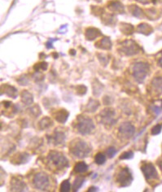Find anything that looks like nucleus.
Masks as SVG:
<instances>
[{
	"instance_id": "f257e3e1",
	"label": "nucleus",
	"mask_w": 162,
	"mask_h": 192,
	"mask_svg": "<svg viewBox=\"0 0 162 192\" xmlns=\"http://www.w3.org/2000/svg\"><path fill=\"white\" fill-rule=\"evenodd\" d=\"M46 164L51 170H62L69 167V161L62 153L51 151L46 156Z\"/></svg>"
},
{
	"instance_id": "f03ea898",
	"label": "nucleus",
	"mask_w": 162,
	"mask_h": 192,
	"mask_svg": "<svg viewBox=\"0 0 162 192\" xmlns=\"http://www.w3.org/2000/svg\"><path fill=\"white\" fill-rule=\"evenodd\" d=\"M69 152L77 158H86L91 152V146L82 139H76L70 143Z\"/></svg>"
},
{
	"instance_id": "7ed1b4c3",
	"label": "nucleus",
	"mask_w": 162,
	"mask_h": 192,
	"mask_svg": "<svg viewBox=\"0 0 162 192\" xmlns=\"http://www.w3.org/2000/svg\"><path fill=\"white\" fill-rule=\"evenodd\" d=\"M75 127L78 133L82 135L90 134L95 129V125L92 119L85 116H78Z\"/></svg>"
},
{
	"instance_id": "20e7f679",
	"label": "nucleus",
	"mask_w": 162,
	"mask_h": 192,
	"mask_svg": "<svg viewBox=\"0 0 162 192\" xmlns=\"http://www.w3.org/2000/svg\"><path fill=\"white\" fill-rule=\"evenodd\" d=\"M33 185H34V187L38 190H42V191L47 190L50 186L49 176L43 172L38 173L34 177Z\"/></svg>"
},
{
	"instance_id": "39448f33",
	"label": "nucleus",
	"mask_w": 162,
	"mask_h": 192,
	"mask_svg": "<svg viewBox=\"0 0 162 192\" xmlns=\"http://www.w3.org/2000/svg\"><path fill=\"white\" fill-rule=\"evenodd\" d=\"M149 71V66L145 63H137L133 67V76L138 82L141 83L145 80Z\"/></svg>"
},
{
	"instance_id": "423d86ee",
	"label": "nucleus",
	"mask_w": 162,
	"mask_h": 192,
	"mask_svg": "<svg viewBox=\"0 0 162 192\" xmlns=\"http://www.w3.org/2000/svg\"><path fill=\"white\" fill-rule=\"evenodd\" d=\"M117 182L120 186H129L133 181L132 173L128 168H124L119 171L117 176Z\"/></svg>"
},
{
	"instance_id": "0eeeda50",
	"label": "nucleus",
	"mask_w": 162,
	"mask_h": 192,
	"mask_svg": "<svg viewBox=\"0 0 162 192\" xmlns=\"http://www.w3.org/2000/svg\"><path fill=\"white\" fill-rule=\"evenodd\" d=\"M118 133L121 138L124 140L130 139L135 133V126L130 122L122 123L118 129Z\"/></svg>"
},
{
	"instance_id": "6e6552de",
	"label": "nucleus",
	"mask_w": 162,
	"mask_h": 192,
	"mask_svg": "<svg viewBox=\"0 0 162 192\" xmlns=\"http://www.w3.org/2000/svg\"><path fill=\"white\" fill-rule=\"evenodd\" d=\"M141 170L147 182H152L158 178L157 171L152 163H144L141 166Z\"/></svg>"
},
{
	"instance_id": "1a4fd4ad",
	"label": "nucleus",
	"mask_w": 162,
	"mask_h": 192,
	"mask_svg": "<svg viewBox=\"0 0 162 192\" xmlns=\"http://www.w3.org/2000/svg\"><path fill=\"white\" fill-rule=\"evenodd\" d=\"M115 111L112 108H106L100 113V120L104 125H113L117 123Z\"/></svg>"
},
{
	"instance_id": "9d476101",
	"label": "nucleus",
	"mask_w": 162,
	"mask_h": 192,
	"mask_svg": "<svg viewBox=\"0 0 162 192\" xmlns=\"http://www.w3.org/2000/svg\"><path fill=\"white\" fill-rule=\"evenodd\" d=\"M121 51L126 55H134L139 52V46L133 41H126L122 43Z\"/></svg>"
},
{
	"instance_id": "9b49d317",
	"label": "nucleus",
	"mask_w": 162,
	"mask_h": 192,
	"mask_svg": "<svg viewBox=\"0 0 162 192\" xmlns=\"http://www.w3.org/2000/svg\"><path fill=\"white\" fill-rule=\"evenodd\" d=\"M11 190L12 191H26L27 186L23 180L17 177H13L11 180Z\"/></svg>"
},
{
	"instance_id": "f8f14e48",
	"label": "nucleus",
	"mask_w": 162,
	"mask_h": 192,
	"mask_svg": "<svg viewBox=\"0 0 162 192\" xmlns=\"http://www.w3.org/2000/svg\"><path fill=\"white\" fill-rule=\"evenodd\" d=\"M49 139H50V141L52 142V143L55 144V145H60L65 140V133L63 131L56 129L53 133L52 136L49 138Z\"/></svg>"
},
{
	"instance_id": "ddd939ff",
	"label": "nucleus",
	"mask_w": 162,
	"mask_h": 192,
	"mask_svg": "<svg viewBox=\"0 0 162 192\" xmlns=\"http://www.w3.org/2000/svg\"><path fill=\"white\" fill-rule=\"evenodd\" d=\"M29 158H30V156L27 153H25V152L21 153V152H20V153H17V155L13 156L11 161L12 162V164L21 165V164H26L29 161Z\"/></svg>"
},
{
	"instance_id": "4468645a",
	"label": "nucleus",
	"mask_w": 162,
	"mask_h": 192,
	"mask_svg": "<svg viewBox=\"0 0 162 192\" xmlns=\"http://www.w3.org/2000/svg\"><path fill=\"white\" fill-rule=\"evenodd\" d=\"M54 117L59 123L64 124L69 117V112L65 109H60L54 113Z\"/></svg>"
},
{
	"instance_id": "2eb2a0df",
	"label": "nucleus",
	"mask_w": 162,
	"mask_h": 192,
	"mask_svg": "<svg viewBox=\"0 0 162 192\" xmlns=\"http://www.w3.org/2000/svg\"><path fill=\"white\" fill-rule=\"evenodd\" d=\"M1 91H2L3 93L6 94L7 95H8L9 97L12 98V99H16L17 96V91L15 87L9 86V85H5L1 88Z\"/></svg>"
},
{
	"instance_id": "dca6fc26",
	"label": "nucleus",
	"mask_w": 162,
	"mask_h": 192,
	"mask_svg": "<svg viewBox=\"0 0 162 192\" xmlns=\"http://www.w3.org/2000/svg\"><path fill=\"white\" fill-rule=\"evenodd\" d=\"M100 35V31L95 28H89L86 30V38L88 40H93Z\"/></svg>"
},
{
	"instance_id": "f3484780",
	"label": "nucleus",
	"mask_w": 162,
	"mask_h": 192,
	"mask_svg": "<svg viewBox=\"0 0 162 192\" xmlns=\"http://www.w3.org/2000/svg\"><path fill=\"white\" fill-rule=\"evenodd\" d=\"M21 101L23 102L26 105H30V104H33V102H34L33 95L28 91H24L23 92L21 93Z\"/></svg>"
},
{
	"instance_id": "a211bd4d",
	"label": "nucleus",
	"mask_w": 162,
	"mask_h": 192,
	"mask_svg": "<svg viewBox=\"0 0 162 192\" xmlns=\"http://www.w3.org/2000/svg\"><path fill=\"white\" fill-rule=\"evenodd\" d=\"M96 47L103 50H109L112 47V42L108 38H104L96 43Z\"/></svg>"
},
{
	"instance_id": "6ab92c4d",
	"label": "nucleus",
	"mask_w": 162,
	"mask_h": 192,
	"mask_svg": "<svg viewBox=\"0 0 162 192\" xmlns=\"http://www.w3.org/2000/svg\"><path fill=\"white\" fill-rule=\"evenodd\" d=\"M152 86L158 95L162 93V77H156L152 82Z\"/></svg>"
},
{
	"instance_id": "aec40b11",
	"label": "nucleus",
	"mask_w": 162,
	"mask_h": 192,
	"mask_svg": "<svg viewBox=\"0 0 162 192\" xmlns=\"http://www.w3.org/2000/svg\"><path fill=\"white\" fill-rule=\"evenodd\" d=\"M52 125V120L51 118L45 116L44 118H42V120L38 123V126L40 129H46L50 128Z\"/></svg>"
},
{
	"instance_id": "412c9836",
	"label": "nucleus",
	"mask_w": 162,
	"mask_h": 192,
	"mask_svg": "<svg viewBox=\"0 0 162 192\" xmlns=\"http://www.w3.org/2000/svg\"><path fill=\"white\" fill-rule=\"evenodd\" d=\"M84 182H85L84 177H82V176H78V177H77L76 178H75V180H74V184H73V190H74V191H78V190L82 187V186L83 185Z\"/></svg>"
},
{
	"instance_id": "4be33fe9",
	"label": "nucleus",
	"mask_w": 162,
	"mask_h": 192,
	"mask_svg": "<svg viewBox=\"0 0 162 192\" xmlns=\"http://www.w3.org/2000/svg\"><path fill=\"white\" fill-rule=\"evenodd\" d=\"M138 32L141 33V34L148 35L152 32V28L147 25V24H141L138 26Z\"/></svg>"
},
{
	"instance_id": "5701e85b",
	"label": "nucleus",
	"mask_w": 162,
	"mask_h": 192,
	"mask_svg": "<svg viewBox=\"0 0 162 192\" xmlns=\"http://www.w3.org/2000/svg\"><path fill=\"white\" fill-rule=\"evenodd\" d=\"M88 169V165H86L85 162H78L74 166V171L78 173H82L87 171Z\"/></svg>"
},
{
	"instance_id": "b1692460",
	"label": "nucleus",
	"mask_w": 162,
	"mask_h": 192,
	"mask_svg": "<svg viewBox=\"0 0 162 192\" xmlns=\"http://www.w3.org/2000/svg\"><path fill=\"white\" fill-rule=\"evenodd\" d=\"M99 107V102L95 100V99H91V100L89 101L87 106H86V108H87V112H94L98 109Z\"/></svg>"
},
{
	"instance_id": "393cba45",
	"label": "nucleus",
	"mask_w": 162,
	"mask_h": 192,
	"mask_svg": "<svg viewBox=\"0 0 162 192\" xmlns=\"http://www.w3.org/2000/svg\"><path fill=\"white\" fill-rule=\"evenodd\" d=\"M108 8L111 11H113V12H123V7L122 6L120 2H112L111 5H109Z\"/></svg>"
},
{
	"instance_id": "a878e982",
	"label": "nucleus",
	"mask_w": 162,
	"mask_h": 192,
	"mask_svg": "<svg viewBox=\"0 0 162 192\" xmlns=\"http://www.w3.org/2000/svg\"><path fill=\"white\" fill-rule=\"evenodd\" d=\"M95 161L97 165H103L106 161V156L103 153H98L95 157Z\"/></svg>"
},
{
	"instance_id": "bb28decb",
	"label": "nucleus",
	"mask_w": 162,
	"mask_h": 192,
	"mask_svg": "<svg viewBox=\"0 0 162 192\" xmlns=\"http://www.w3.org/2000/svg\"><path fill=\"white\" fill-rule=\"evenodd\" d=\"M130 10H131V13H132L133 15L136 17H141L142 14H143V12H142V10L139 8V7L131 6V7H130Z\"/></svg>"
},
{
	"instance_id": "cd10ccee",
	"label": "nucleus",
	"mask_w": 162,
	"mask_h": 192,
	"mask_svg": "<svg viewBox=\"0 0 162 192\" xmlns=\"http://www.w3.org/2000/svg\"><path fill=\"white\" fill-rule=\"evenodd\" d=\"M70 187H71L70 182H69L68 180H64V181H63V182L61 183L60 190L61 192H69L70 190Z\"/></svg>"
},
{
	"instance_id": "c85d7f7f",
	"label": "nucleus",
	"mask_w": 162,
	"mask_h": 192,
	"mask_svg": "<svg viewBox=\"0 0 162 192\" xmlns=\"http://www.w3.org/2000/svg\"><path fill=\"white\" fill-rule=\"evenodd\" d=\"M122 26L121 28V30L123 32V34H131L133 32V26L127 25V24H122Z\"/></svg>"
},
{
	"instance_id": "c756f323",
	"label": "nucleus",
	"mask_w": 162,
	"mask_h": 192,
	"mask_svg": "<svg viewBox=\"0 0 162 192\" xmlns=\"http://www.w3.org/2000/svg\"><path fill=\"white\" fill-rule=\"evenodd\" d=\"M134 156V153L132 152H126L122 153L120 156L121 160H129V159H132Z\"/></svg>"
},
{
	"instance_id": "7c9ffc66",
	"label": "nucleus",
	"mask_w": 162,
	"mask_h": 192,
	"mask_svg": "<svg viewBox=\"0 0 162 192\" xmlns=\"http://www.w3.org/2000/svg\"><path fill=\"white\" fill-rule=\"evenodd\" d=\"M34 68H35L36 71H38L39 69L46 70L47 68V63L46 62H42V63H38V64H36L34 66Z\"/></svg>"
},
{
	"instance_id": "2f4dec72",
	"label": "nucleus",
	"mask_w": 162,
	"mask_h": 192,
	"mask_svg": "<svg viewBox=\"0 0 162 192\" xmlns=\"http://www.w3.org/2000/svg\"><path fill=\"white\" fill-rule=\"evenodd\" d=\"M116 153H117V150L114 148H112V147L108 148L107 150V152H106V155H107L109 158H112V157L116 155Z\"/></svg>"
},
{
	"instance_id": "473e14b6",
	"label": "nucleus",
	"mask_w": 162,
	"mask_h": 192,
	"mask_svg": "<svg viewBox=\"0 0 162 192\" xmlns=\"http://www.w3.org/2000/svg\"><path fill=\"white\" fill-rule=\"evenodd\" d=\"M161 129H162V127L160 125H155V126L153 127L152 129V135H157L159 134V133H160V131H161Z\"/></svg>"
},
{
	"instance_id": "72a5a7b5",
	"label": "nucleus",
	"mask_w": 162,
	"mask_h": 192,
	"mask_svg": "<svg viewBox=\"0 0 162 192\" xmlns=\"http://www.w3.org/2000/svg\"><path fill=\"white\" fill-rule=\"evenodd\" d=\"M77 91H78V95H84L86 92V88L84 86H78L77 87Z\"/></svg>"
},
{
	"instance_id": "f704fd0d",
	"label": "nucleus",
	"mask_w": 162,
	"mask_h": 192,
	"mask_svg": "<svg viewBox=\"0 0 162 192\" xmlns=\"http://www.w3.org/2000/svg\"><path fill=\"white\" fill-rule=\"evenodd\" d=\"M2 104L5 108H8L11 107V104H12V103H11V102H9V101H2Z\"/></svg>"
},
{
	"instance_id": "c9c22d12",
	"label": "nucleus",
	"mask_w": 162,
	"mask_h": 192,
	"mask_svg": "<svg viewBox=\"0 0 162 192\" xmlns=\"http://www.w3.org/2000/svg\"><path fill=\"white\" fill-rule=\"evenodd\" d=\"M98 190H98V188L97 187H91L88 190H87V191L91 192V191H98Z\"/></svg>"
},
{
	"instance_id": "e433bc0d",
	"label": "nucleus",
	"mask_w": 162,
	"mask_h": 192,
	"mask_svg": "<svg viewBox=\"0 0 162 192\" xmlns=\"http://www.w3.org/2000/svg\"><path fill=\"white\" fill-rule=\"evenodd\" d=\"M137 1H139V2H142V3H148L149 2L148 0H137Z\"/></svg>"
},
{
	"instance_id": "4c0bfd02",
	"label": "nucleus",
	"mask_w": 162,
	"mask_h": 192,
	"mask_svg": "<svg viewBox=\"0 0 162 192\" xmlns=\"http://www.w3.org/2000/svg\"><path fill=\"white\" fill-rule=\"evenodd\" d=\"M158 63H159V65L160 66V68H162V55L161 57L159 59V60H158Z\"/></svg>"
},
{
	"instance_id": "58836bf2",
	"label": "nucleus",
	"mask_w": 162,
	"mask_h": 192,
	"mask_svg": "<svg viewBox=\"0 0 162 192\" xmlns=\"http://www.w3.org/2000/svg\"><path fill=\"white\" fill-rule=\"evenodd\" d=\"M158 165H159V167H160V169H161V171H162V160H160V161H159Z\"/></svg>"
}]
</instances>
